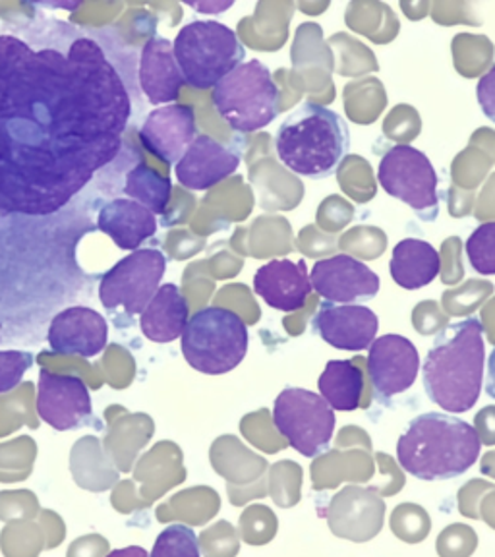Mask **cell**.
Masks as SVG:
<instances>
[{"label": "cell", "mask_w": 495, "mask_h": 557, "mask_svg": "<svg viewBox=\"0 0 495 557\" xmlns=\"http://www.w3.org/2000/svg\"><path fill=\"white\" fill-rule=\"evenodd\" d=\"M486 341L479 318H467L437 333L422 364L428 399L447 414L472 409L484 387Z\"/></svg>", "instance_id": "2"}, {"label": "cell", "mask_w": 495, "mask_h": 557, "mask_svg": "<svg viewBox=\"0 0 495 557\" xmlns=\"http://www.w3.org/2000/svg\"><path fill=\"white\" fill-rule=\"evenodd\" d=\"M128 89L89 37L69 51L0 35V213L47 218L122 149Z\"/></svg>", "instance_id": "1"}, {"label": "cell", "mask_w": 495, "mask_h": 557, "mask_svg": "<svg viewBox=\"0 0 495 557\" xmlns=\"http://www.w3.org/2000/svg\"><path fill=\"white\" fill-rule=\"evenodd\" d=\"M486 372V393L492 399H495V347L490 358H487Z\"/></svg>", "instance_id": "31"}, {"label": "cell", "mask_w": 495, "mask_h": 557, "mask_svg": "<svg viewBox=\"0 0 495 557\" xmlns=\"http://www.w3.org/2000/svg\"><path fill=\"white\" fill-rule=\"evenodd\" d=\"M248 352V327L233 310L209 306L194 313L183 333L186 362L201 374L235 370Z\"/></svg>", "instance_id": "6"}, {"label": "cell", "mask_w": 495, "mask_h": 557, "mask_svg": "<svg viewBox=\"0 0 495 557\" xmlns=\"http://www.w3.org/2000/svg\"><path fill=\"white\" fill-rule=\"evenodd\" d=\"M190 320L188 302L181 288L166 283L159 287L153 300L139 315L141 333L153 343H173L183 337L184 330Z\"/></svg>", "instance_id": "22"}, {"label": "cell", "mask_w": 495, "mask_h": 557, "mask_svg": "<svg viewBox=\"0 0 495 557\" xmlns=\"http://www.w3.org/2000/svg\"><path fill=\"white\" fill-rule=\"evenodd\" d=\"M273 424L293 449L313 459L330 449L337 420L322 395L287 387L279 393L273 405Z\"/></svg>", "instance_id": "8"}, {"label": "cell", "mask_w": 495, "mask_h": 557, "mask_svg": "<svg viewBox=\"0 0 495 557\" xmlns=\"http://www.w3.org/2000/svg\"><path fill=\"white\" fill-rule=\"evenodd\" d=\"M477 99H479L482 113L490 121L495 122V66L480 78L477 86Z\"/></svg>", "instance_id": "29"}, {"label": "cell", "mask_w": 495, "mask_h": 557, "mask_svg": "<svg viewBox=\"0 0 495 557\" xmlns=\"http://www.w3.org/2000/svg\"><path fill=\"white\" fill-rule=\"evenodd\" d=\"M281 94L263 62H243L213 89L219 116L236 132L261 131L277 119Z\"/></svg>", "instance_id": "7"}, {"label": "cell", "mask_w": 495, "mask_h": 557, "mask_svg": "<svg viewBox=\"0 0 495 557\" xmlns=\"http://www.w3.org/2000/svg\"><path fill=\"white\" fill-rule=\"evenodd\" d=\"M166 271V256L156 248H139L104 273L99 300L107 310L124 308L136 315L148 308Z\"/></svg>", "instance_id": "10"}, {"label": "cell", "mask_w": 495, "mask_h": 557, "mask_svg": "<svg viewBox=\"0 0 495 557\" xmlns=\"http://www.w3.org/2000/svg\"><path fill=\"white\" fill-rule=\"evenodd\" d=\"M330 511L331 531L343 539L364 542L382 531L385 507L374 490L345 487L333 497Z\"/></svg>", "instance_id": "18"}, {"label": "cell", "mask_w": 495, "mask_h": 557, "mask_svg": "<svg viewBox=\"0 0 495 557\" xmlns=\"http://www.w3.org/2000/svg\"><path fill=\"white\" fill-rule=\"evenodd\" d=\"M171 181L146 163H138L126 174L124 194L128 196V200L138 201L156 215H165L171 203Z\"/></svg>", "instance_id": "25"}, {"label": "cell", "mask_w": 495, "mask_h": 557, "mask_svg": "<svg viewBox=\"0 0 495 557\" xmlns=\"http://www.w3.org/2000/svg\"><path fill=\"white\" fill-rule=\"evenodd\" d=\"M151 557H201L196 532L184 524H169L157 536Z\"/></svg>", "instance_id": "26"}, {"label": "cell", "mask_w": 495, "mask_h": 557, "mask_svg": "<svg viewBox=\"0 0 495 557\" xmlns=\"http://www.w3.org/2000/svg\"><path fill=\"white\" fill-rule=\"evenodd\" d=\"M34 366V355L24 350H0V395L16 389Z\"/></svg>", "instance_id": "28"}, {"label": "cell", "mask_w": 495, "mask_h": 557, "mask_svg": "<svg viewBox=\"0 0 495 557\" xmlns=\"http://www.w3.org/2000/svg\"><path fill=\"white\" fill-rule=\"evenodd\" d=\"M378 181L392 198L407 203L418 219L432 223L440 215V178L420 149L400 144L385 151L378 166Z\"/></svg>", "instance_id": "9"}, {"label": "cell", "mask_w": 495, "mask_h": 557, "mask_svg": "<svg viewBox=\"0 0 495 557\" xmlns=\"http://www.w3.org/2000/svg\"><path fill=\"white\" fill-rule=\"evenodd\" d=\"M139 86L151 104L173 103L181 96L183 72L174 59V47L165 37L149 39L139 57Z\"/></svg>", "instance_id": "20"}, {"label": "cell", "mask_w": 495, "mask_h": 557, "mask_svg": "<svg viewBox=\"0 0 495 557\" xmlns=\"http://www.w3.org/2000/svg\"><path fill=\"white\" fill-rule=\"evenodd\" d=\"M482 440L472 424L445 412L412 418L397 442V461L424 482L453 480L477 465Z\"/></svg>", "instance_id": "3"}, {"label": "cell", "mask_w": 495, "mask_h": 557, "mask_svg": "<svg viewBox=\"0 0 495 557\" xmlns=\"http://www.w3.org/2000/svg\"><path fill=\"white\" fill-rule=\"evenodd\" d=\"M313 331L331 347L362 352L378 339L380 320L374 310L360 305L323 302L313 315Z\"/></svg>", "instance_id": "14"}, {"label": "cell", "mask_w": 495, "mask_h": 557, "mask_svg": "<svg viewBox=\"0 0 495 557\" xmlns=\"http://www.w3.org/2000/svg\"><path fill=\"white\" fill-rule=\"evenodd\" d=\"M275 149L288 171L313 181L330 178L350 149L347 121L323 104L306 101L279 126Z\"/></svg>", "instance_id": "4"}, {"label": "cell", "mask_w": 495, "mask_h": 557, "mask_svg": "<svg viewBox=\"0 0 495 557\" xmlns=\"http://www.w3.org/2000/svg\"><path fill=\"white\" fill-rule=\"evenodd\" d=\"M240 156L209 136H198L176 163V178L188 190L203 191L235 173Z\"/></svg>", "instance_id": "19"}, {"label": "cell", "mask_w": 495, "mask_h": 557, "mask_svg": "<svg viewBox=\"0 0 495 557\" xmlns=\"http://www.w3.org/2000/svg\"><path fill=\"white\" fill-rule=\"evenodd\" d=\"M99 231L109 236L121 250L136 252L139 246L157 233L156 213L134 200L104 203L97 215Z\"/></svg>", "instance_id": "21"}, {"label": "cell", "mask_w": 495, "mask_h": 557, "mask_svg": "<svg viewBox=\"0 0 495 557\" xmlns=\"http://www.w3.org/2000/svg\"><path fill=\"white\" fill-rule=\"evenodd\" d=\"M465 250L472 270L480 275H495V221L477 226Z\"/></svg>", "instance_id": "27"}, {"label": "cell", "mask_w": 495, "mask_h": 557, "mask_svg": "<svg viewBox=\"0 0 495 557\" xmlns=\"http://www.w3.org/2000/svg\"><path fill=\"white\" fill-rule=\"evenodd\" d=\"M253 290L273 310L296 312L305 308L313 287L306 261L271 260L256 271Z\"/></svg>", "instance_id": "17"}, {"label": "cell", "mask_w": 495, "mask_h": 557, "mask_svg": "<svg viewBox=\"0 0 495 557\" xmlns=\"http://www.w3.org/2000/svg\"><path fill=\"white\" fill-rule=\"evenodd\" d=\"M173 47L184 82L196 89H215L246 57L235 32L215 20H196L184 26Z\"/></svg>", "instance_id": "5"}, {"label": "cell", "mask_w": 495, "mask_h": 557, "mask_svg": "<svg viewBox=\"0 0 495 557\" xmlns=\"http://www.w3.org/2000/svg\"><path fill=\"white\" fill-rule=\"evenodd\" d=\"M420 372V355L412 341L389 333L372 343L368 355V374L375 399L389 403L395 395L409 392Z\"/></svg>", "instance_id": "11"}, {"label": "cell", "mask_w": 495, "mask_h": 557, "mask_svg": "<svg viewBox=\"0 0 495 557\" xmlns=\"http://www.w3.org/2000/svg\"><path fill=\"white\" fill-rule=\"evenodd\" d=\"M392 277L405 290H418L434 283L442 273V256L432 244L420 238H403L393 248Z\"/></svg>", "instance_id": "23"}, {"label": "cell", "mask_w": 495, "mask_h": 557, "mask_svg": "<svg viewBox=\"0 0 495 557\" xmlns=\"http://www.w3.org/2000/svg\"><path fill=\"white\" fill-rule=\"evenodd\" d=\"M318 387L331 409L352 412L360 407L364 375L352 360H330L318 380Z\"/></svg>", "instance_id": "24"}, {"label": "cell", "mask_w": 495, "mask_h": 557, "mask_svg": "<svg viewBox=\"0 0 495 557\" xmlns=\"http://www.w3.org/2000/svg\"><path fill=\"white\" fill-rule=\"evenodd\" d=\"M91 397L78 375L52 374L41 370L37 387V414L45 424L66 432L91 418Z\"/></svg>", "instance_id": "13"}, {"label": "cell", "mask_w": 495, "mask_h": 557, "mask_svg": "<svg viewBox=\"0 0 495 557\" xmlns=\"http://www.w3.org/2000/svg\"><path fill=\"white\" fill-rule=\"evenodd\" d=\"M310 281L313 290L333 305L368 302L380 293V277L348 253H337L313 263Z\"/></svg>", "instance_id": "12"}, {"label": "cell", "mask_w": 495, "mask_h": 557, "mask_svg": "<svg viewBox=\"0 0 495 557\" xmlns=\"http://www.w3.org/2000/svg\"><path fill=\"white\" fill-rule=\"evenodd\" d=\"M47 341L57 355L94 358L107 347L109 325L96 310L72 306L54 315Z\"/></svg>", "instance_id": "16"}, {"label": "cell", "mask_w": 495, "mask_h": 557, "mask_svg": "<svg viewBox=\"0 0 495 557\" xmlns=\"http://www.w3.org/2000/svg\"><path fill=\"white\" fill-rule=\"evenodd\" d=\"M107 557H151L148 552L139 546H128V548L114 549Z\"/></svg>", "instance_id": "32"}, {"label": "cell", "mask_w": 495, "mask_h": 557, "mask_svg": "<svg viewBox=\"0 0 495 557\" xmlns=\"http://www.w3.org/2000/svg\"><path fill=\"white\" fill-rule=\"evenodd\" d=\"M198 138L196 114L190 107L169 104L148 114L139 128L144 148L169 165L178 163Z\"/></svg>", "instance_id": "15"}, {"label": "cell", "mask_w": 495, "mask_h": 557, "mask_svg": "<svg viewBox=\"0 0 495 557\" xmlns=\"http://www.w3.org/2000/svg\"><path fill=\"white\" fill-rule=\"evenodd\" d=\"M188 7L194 10H198V12H203V14H218V12H225V10L231 9L233 7V2H218V4H213V2H188Z\"/></svg>", "instance_id": "30"}]
</instances>
